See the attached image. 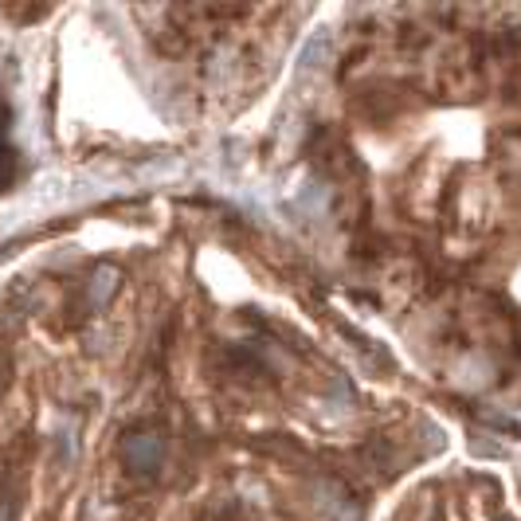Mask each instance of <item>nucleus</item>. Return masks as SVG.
Here are the masks:
<instances>
[{
	"instance_id": "obj_1",
	"label": "nucleus",
	"mask_w": 521,
	"mask_h": 521,
	"mask_svg": "<svg viewBox=\"0 0 521 521\" xmlns=\"http://www.w3.org/2000/svg\"><path fill=\"white\" fill-rule=\"evenodd\" d=\"M122 459L126 467L138 474H153L165 459V439L153 435V431H134L126 443H122Z\"/></svg>"
},
{
	"instance_id": "obj_2",
	"label": "nucleus",
	"mask_w": 521,
	"mask_h": 521,
	"mask_svg": "<svg viewBox=\"0 0 521 521\" xmlns=\"http://www.w3.org/2000/svg\"><path fill=\"white\" fill-rule=\"evenodd\" d=\"M114 286H118V271H114V267H102V271H95V279H91V302L102 306V302L114 294Z\"/></svg>"
},
{
	"instance_id": "obj_3",
	"label": "nucleus",
	"mask_w": 521,
	"mask_h": 521,
	"mask_svg": "<svg viewBox=\"0 0 521 521\" xmlns=\"http://www.w3.org/2000/svg\"><path fill=\"white\" fill-rule=\"evenodd\" d=\"M326 44H330V40H326V32H318V36H310V44L302 48V67H318V55L326 51Z\"/></svg>"
},
{
	"instance_id": "obj_4",
	"label": "nucleus",
	"mask_w": 521,
	"mask_h": 521,
	"mask_svg": "<svg viewBox=\"0 0 521 521\" xmlns=\"http://www.w3.org/2000/svg\"><path fill=\"white\" fill-rule=\"evenodd\" d=\"M0 521H12V506L8 502H0Z\"/></svg>"
}]
</instances>
